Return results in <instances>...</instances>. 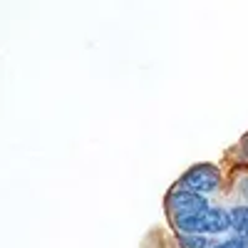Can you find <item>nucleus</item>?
Listing matches in <instances>:
<instances>
[{"mask_svg":"<svg viewBox=\"0 0 248 248\" xmlns=\"http://www.w3.org/2000/svg\"><path fill=\"white\" fill-rule=\"evenodd\" d=\"M231 229L238 233V238L248 241V206L231 209Z\"/></svg>","mask_w":248,"mask_h":248,"instance_id":"nucleus-4","label":"nucleus"},{"mask_svg":"<svg viewBox=\"0 0 248 248\" xmlns=\"http://www.w3.org/2000/svg\"><path fill=\"white\" fill-rule=\"evenodd\" d=\"M218 184H221V174H218L216 167H211V164H196V167H191L181 176V189L194 191L199 196L216 191Z\"/></svg>","mask_w":248,"mask_h":248,"instance_id":"nucleus-1","label":"nucleus"},{"mask_svg":"<svg viewBox=\"0 0 248 248\" xmlns=\"http://www.w3.org/2000/svg\"><path fill=\"white\" fill-rule=\"evenodd\" d=\"M231 229V211L223 209H209V223H206V233H221Z\"/></svg>","mask_w":248,"mask_h":248,"instance_id":"nucleus-3","label":"nucleus"},{"mask_svg":"<svg viewBox=\"0 0 248 248\" xmlns=\"http://www.w3.org/2000/svg\"><path fill=\"white\" fill-rule=\"evenodd\" d=\"M169 203V211L174 218H181V216H194V214H201V211H209L211 206L203 196L194 194V191H186V189H174L167 199Z\"/></svg>","mask_w":248,"mask_h":248,"instance_id":"nucleus-2","label":"nucleus"},{"mask_svg":"<svg viewBox=\"0 0 248 248\" xmlns=\"http://www.w3.org/2000/svg\"><path fill=\"white\" fill-rule=\"evenodd\" d=\"M179 241H181V248H206V243H209L203 236H196V233H184Z\"/></svg>","mask_w":248,"mask_h":248,"instance_id":"nucleus-5","label":"nucleus"},{"mask_svg":"<svg viewBox=\"0 0 248 248\" xmlns=\"http://www.w3.org/2000/svg\"><path fill=\"white\" fill-rule=\"evenodd\" d=\"M243 149H246V154H248V137L243 139Z\"/></svg>","mask_w":248,"mask_h":248,"instance_id":"nucleus-8","label":"nucleus"},{"mask_svg":"<svg viewBox=\"0 0 248 248\" xmlns=\"http://www.w3.org/2000/svg\"><path fill=\"white\" fill-rule=\"evenodd\" d=\"M214 248H248V241L243 238H233V241H226V243H218Z\"/></svg>","mask_w":248,"mask_h":248,"instance_id":"nucleus-6","label":"nucleus"},{"mask_svg":"<svg viewBox=\"0 0 248 248\" xmlns=\"http://www.w3.org/2000/svg\"><path fill=\"white\" fill-rule=\"evenodd\" d=\"M241 194L248 199V176H243V181H241Z\"/></svg>","mask_w":248,"mask_h":248,"instance_id":"nucleus-7","label":"nucleus"}]
</instances>
